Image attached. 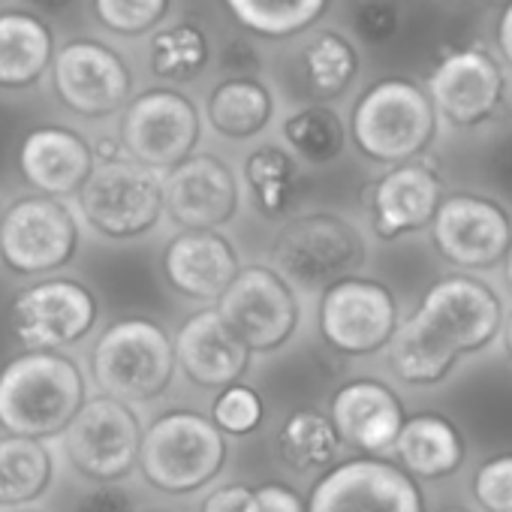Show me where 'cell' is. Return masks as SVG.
Instances as JSON below:
<instances>
[{
    "instance_id": "34",
    "label": "cell",
    "mask_w": 512,
    "mask_h": 512,
    "mask_svg": "<svg viewBox=\"0 0 512 512\" xmlns=\"http://www.w3.org/2000/svg\"><path fill=\"white\" fill-rule=\"evenodd\" d=\"M305 67L320 97H338L356 76V52L344 37L320 34L305 52Z\"/></svg>"
},
{
    "instance_id": "11",
    "label": "cell",
    "mask_w": 512,
    "mask_h": 512,
    "mask_svg": "<svg viewBox=\"0 0 512 512\" xmlns=\"http://www.w3.org/2000/svg\"><path fill=\"white\" fill-rule=\"evenodd\" d=\"M64 452L70 464L97 485H118L139 464L142 419L139 413L109 395H94L67 425Z\"/></svg>"
},
{
    "instance_id": "19",
    "label": "cell",
    "mask_w": 512,
    "mask_h": 512,
    "mask_svg": "<svg viewBox=\"0 0 512 512\" xmlns=\"http://www.w3.org/2000/svg\"><path fill=\"white\" fill-rule=\"evenodd\" d=\"M329 419L344 446H353L371 458H383L392 452L407 410L389 383L377 377H356L335 389L329 401Z\"/></svg>"
},
{
    "instance_id": "37",
    "label": "cell",
    "mask_w": 512,
    "mask_h": 512,
    "mask_svg": "<svg viewBox=\"0 0 512 512\" xmlns=\"http://www.w3.org/2000/svg\"><path fill=\"white\" fill-rule=\"evenodd\" d=\"M94 7L109 31L145 34L166 16L169 0H94Z\"/></svg>"
},
{
    "instance_id": "18",
    "label": "cell",
    "mask_w": 512,
    "mask_h": 512,
    "mask_svg": "<svg viewBox=\"0 0 512 512\" xmlns=\"http://www.w3.org/2000/svg\"><path fill=\"white\" fill-rule=\"evenodd\" d=\"M55 91L76 115L106 118L127 106L133 79L112 49L76 40L55 55Z\"/></svg>"
},
{
    "instance_id": "2",
    "label": "cell",
    "mask_w": 512,
    "mask_h": 512,
    "mask_svg": "<svg viewBox=\"0 0 512 512\" xmlns=\"http://www.w3.org/2000/svg\"><path fill=\"white\" fill-rule=\"evenodd\" d=\"M269 266L290 281L299 296L353 278L368 263L365 232L338 211H305L284 220L269 244Z\"/></svg>"
},
{
    "instance_id": "31",
    "label": "cell",
    "mask_w": 512,
    "mask_h": 512,
    "mask_svg": "<svg viewBox=\"0 0 512 512\" xmlns=\"http://www.w3.org/2000/svg\"><path fill=\"white\" fill-rule=\"evenodd\" d=\"M284 139L293 154L311 166H326L344 154L347 130L329 106H305L284 121Z\"/></svg>"
},
{
    "instance_id": "8",
    "label": "cell",
    "mask_w": 512,
    "mask_h": 512,
    "mask_svg": "<svg viewBox=\"0 0 512 512\" xmlns=\"http://www.w3.org/2000/svg\"><path fill=\"white\" fill-rule=\"evenodd\" d=\"M437 130V115L422 88L407 79L377 82L353 109V142L374 163H410Z\"/></svg>"
},
{
    "instance_id": "17",
    "label": "cell",
    "mask_w": 512,
    "mask_h": 512,
    "mask_svg": "<svg viewBox=\"0 0 512 512\" xmlns=\"http://www.w3.org/2000/svg\"><path fill=\"white\" fill-rule=\"evenodd\" d=\"M241 266V250L223 229H178L160 253L166 287L205 308L220 302Z\"/></svg>"
},
{
    "instance_id": "28",
    "label": "cell",
    "mask_w": 512,
    "mask_h": 512,
    "mask_svg": "<svg viewBox=\"0 0 512 512\" xmlns=\"http://www.w3.org/2000/svg\"><path fill=\"white\" fill-rule=\"evenodd\" d=\"M275 446H278L281 461L293 473H302V476L326 473L329 467L338 464L341 449H344L329 413L317 407H302L290 413L284 425L278 428Z\"/></svg>"
},
{
    "instance_id": "49",
    "label": "cell",
    "mask_w": 512,
    "mask_h": 512,
    "mask_svg": "<svg viewBox=\"0 0 512 512\" xmlns=\"http://www.w3.org/2000/svg\"><path fill=\"white\" fill-rule=\"evenodd\" d=\"M19 512H37V509H19Z\"/></svg>"
},
{
    "instance_id": "4",
    "label": "cell",
    "mask_w": 512,
    "mask_h": 512,
    "mask_svg": "<svg viewBox=\"0 0 512 512\" xmlns=\"http://www.w3.org/2000/svg\"><path fill=\"white\" fill-rule=\"evenodd\" d=\"M172 335L151 317H124L100 332L91 347V380L100 395L124 404H151L175 380Z\"/></svg>"
},
{
    "instance_id": "7",
    "label": "cell",
    "mask_w": 512,
    "mask_h": 512,
    "mask_svg": "<svg viewBox=\"0 0 512 512\" xmlns=\"http://www.w3.org/2000/svg\"><path fill=\"white\" fill-rule=\"evenodd\" d=\"M214 308L250 356L281 353L299 335L305 317L299 290L269 263L241 266Z\"/></svg>"
},
{
    "instance_id": "15",
    "label": "cell",
    "mask_w": 512,
    "mask_h": 512,
    "mask_svg": "<svg viewBox=\"0 0 512 512\" xmlns=\"http://www.w3.org/2000/svg\"><path fill=\"white\" fill-rule=\"evenodd\" d=\"M416 314L458 356L485 350L503 326L500 296L473 275H446L434 281Z\"/></svg>"
},
{
    "instance_id": "5",
    "label": "cell",
    "mask_w": 512,
    "mask_h": 512,
    "mask_svg": "<svg viewBox=\"0 0 512 512\" xmlns=\"http://www.w3.org/2000/svg\"><path fill=\"white\" fill-rule=\"evenodd\" d=\"M79 220L106 241H139L151 235L163 214V175L124 157L97 163L76 193Z\"/></svg>"
},
{
    "instance_id": "22",
    "label": "cell",
    "mask_w": 512,
    "mask_h": 512,
    "mask_svg": "<svg viewBox=\"0 0 512 512\" xmlns=\"http://www.w3.org/2000/svg\"><path fill=\"white\" fill-rule=\"evenodd\" d=\"M503 94V76L497 64L476 49L455 52L437 64L428 79V100L458 127L485 121Z\"/></svg>"
},
{
    "instance_id": "12",
    "label": "cell",
    "mask_w": 512,
    "mask_h": 512,
    "mask_svg": "<svg viewBox=\"0 0 512 512\" xmlns=\"http://www.w3.org/2000/svg\"><path fill=\"white\" fill-rule=\"evenodd\" d=\"M305 512H425V497L395 461L362 455L320 473Z\"/></svg>"
},
{
    "instance_id": "33",
    "label": "cell",
    "mask_w": 512,
    "mask_h": 512,
    "mask_svg": "<svg viewBox=\"0 0 512 512\" xmlns=\"http://www.w3.org/2000/svg\"><path fill=\"white\" fill-rule=\"evenodd\" d=\"M208 61L205 34L193 25H175L154 37L151 43V70L160 79L187 82L202 73Z\"/></svg>"
},
{
    "instance_id": "44",
    "label": "cell",
    "mask_w": 512,
    "mask_h": 512,
    "mask_svg": "<svg viewBox=\"0 0 512 512\" xmlns=\"http://www.w3.org/2000/svg\"><path fill=\"white\" fill-rule=\"evenodd\" d=\"M497 43H500V52H503V58L512 64V4L503 10V16H500V25H497Z\"/></svg>"
},
{
    "instance_id": "1",
    "label": "cell",
    "mask_w": 512,
    "mask_h": 512,
    "mask_svg": "<svg viewBox=\"0 0 512 512\" xmlns=\"http://www.w3.org/2000/svg\"><path fill=\"white\" fill-rule=\"evenodd\" d=\"M88 401L79 362L55 350H25L0 368V431L13 437H61Z\"/></svg>"
},
{
    "instance_id": "46",
    "label": "cell",
    "mask_w": 512,
    "mask_h": 512,
    "mask_svg": "<svg viewBox=\"0 0 512 512\" xmlns=\"http://www.w3.org/2000/svg\"><path fill=\"white\" fill-rule=\"evenodd\" d=\"M503 278H506V284L512 287V244H509V250H506V256H503Z\"/></svg>"
},
{
    "instance_id": "47",
    "label": "cell",
    "mask_w": 512,
    "mask_h": 512,
    "mask_svg": "<svg viewBox=\"0 0 512 512\" xmlns=\"http://www.w3.org/2000/svg\"><path fill=\"white\" fill-rule=\"evenodd\" d=\"M437 512H470V509H464V506H443V509H437Z\"/></svg>"
},
{
    "instance_id": "36",
    "label": "cell",
    "mask_w": 512,
    "mask_h": 512,
    "mask_svg": "<svg viewBox=\"0 0 512 512\" xmlns=\"http://www.w3.org/2000/svg\"><path fill=\"white\" fill-rule=\"evenodd\" d=\"M470 491L482 512H512V452L485 458L473 473Z\"/></svg>"
},
{
    "instance_id": "10",
    "label": "cell",
    "mask_w": 512,
    "mask_h": 512,
    "mask_svg": "<svg viewBox=\"0 0 512 512\" xmlns=\"http://www.w3.org/2000/svg\"><path fill=\"white\" fill-rule=\"evenodd\" d=\"M100 323V299L79 278H40L22 287L10 305V329L25 350L64 353Z\"/></svg>"
},
{
    "instance_id": "48",
    "label": "cell",
    "mask_w": 512,
    "mask_h": 512,
    "mask_svg": "<svg viewBox=\"0 0 512 512\" xmlns=\"http://www.w3.org/2000/svg\"><path fill=\"white\" fill-rule=\"evenodd\" d=\"M0 220H4V205H0Z\"/></svg>"
},
{
    "instance_id": "38",
    "label": "cell",
    "mask_w": 512,
    "mask_h": 512,
    "mask_svg": "<svg viewBox=\"0 0 512 512\" xmlns=\"http://www.w3.org/2000/svg\"><path fill=\"white\" fill-rule=\"evenodd\" d=\"M244 512H305V497L287 482H263L250 488Z\"/></svg>"
},
{
    "instance_id": "30",
    "label": "cell",
    "mask_w": 512,
    "mask_h": 512,
    "mask_svg": "<svg viewBox=\"0 0 512 512\" xmlns=\"http://www.w3.org/2000/svg\"><path fill=\"white\" fill-rule=\"evenodd\" d=\"M244 184L266 217H281L296 193V160L278 145H260L244 157Z\"/></svg>"
},
{
    "instance_id": "35",
    "label": "cell",
    "mask_w": 512,
    "mask_h": 512,
    "mask_svg": "<svg viewBox=\"0 0 512 512\" xmlns=\"http://www.w3.org/2000/svg\"><path fill=\"white\" fill-rule=\"evenodd\" d=\"M223 437H247L266 422V401L247 383H235L217 392L208 416Z\"/></svg>"
},
{
    "instance_id": "43",
    "label": "cell",
    "mask_w": 512,
    "mask_h": 512,
    "mask_svg": "<svg viewBox=\"0 0 512 512\" xmlns=\"http://www.w3.org/2000/svg\"><path fill=\"white\" fill-rule=\"evenodd\" d=\"M28 4L37 10V13H43V16H52V19H61V16H67L79 0H28Z\"/></svg>"
},
{
    "instance_id": "45",
    "label": "cell",
    "mask_w": 512,
    "mask_h": 512,
    "mask_svg": "<svg viewBox=\"0 0 512 512\" xmlns=\"http://www.w3.org/2000/svg\"><path fill=\"white\" fill-rule=\"evenodd\" d=\"M500 341H503V350L506 356L512 359V311L503 314V326H500Z\"/></svg>"
},
{
    "instance_id": "20",
    "label": "cell",
    "mask_w": 512,
    "mask_h": 512,
    "mask_svg": "<svg viewBox=\"0 0 512 512\" xmlns=\"http://www.w3.org/2000/svg\"><path fill=\"white\" fill-rule=\"evenodd\" d=\"M175 365L199 389H226L247 377L250 350L235 338V332L220 320L217 308L193 311L172 338Z\"/></svg>"
},
{
    "instance_id": "9",
    "label": "cell",
    "mask_w": 512,
    "mask_h": 512,
    "mask_svg": "<svg viewBox=\"0 0 512 512\" xmlns=\"http://www.w3.org/2000/svg\"><path fill=\"white\" fill-rule=\"evenodd\" d=\"M317 326L335 353L365 359L389 347L401 326V308L383 281L353 275L320 293Z\"/></svg>"
},
{
    "instance_id": "26",
    "label": "cell",
    "mask_w": 512,
    "mask_h": 512,
    "mask_svg": "<svg viewBox=\"0 0 512 512\" xmlns=\"http://www.w3.org/2000/svg\"><path fill=\"white\" fill-rule=\"evenodd\" d=\"M389 368L392 374L407 383V386H419V389H428V386H437L443 383L455 365H458V353L449 350L425 323L422 317L413 311L407 320H401L398 332L392 335L389 347Z\"/></svg>"
},
{
    "instance_id": "39",
    "label": "cell",
    "mask_w": 512,
    "mask_h": 512,
    "mask_svg": "<svg viewBox=\"0 0 512 512\" xmlns=\"http://www.w3.org/2000/svg\"><path fill=\"white\" fill-rule=\"evenodd\" d=\"M73 512H139V506L124 485H97L76 500Z\"/></svg>"
},
{
    "instance_id": "41",
    "label": "cell",
    "mask_w": 512,
    "mask_h": 512,
    "mask_svg": "<svg viewBox=\"0 0 512 512\" xmlns=\"http://www.w3.org/2000/svg\"><path fill=\"white\" fill-rule=\"evenodd\" d=\"M247 497H250V485H241V482L220 485L202 500L199 512H244Z\"/></svg>"
},
{
    "instance_id": "14",
    "label": "cell",
    "mask_w": 512,
    "mask_h": 512,
    "mask_svg": "<svg viewBox=\"0 0 512 512\" xmlns=\"http://www.w3.org/2000/svg\"><path fill=\"white\" fill-rule=\"evenodd\" d=\"M202 121L196 106L178 91H148L127 103L121 121V142L130 160L169 172L196 154Z\"/></svg>"
},
{
    "instance_id": "27",
    "label": "cell",
    "mask_w": 512,
    "mask_h": 512,
    "mask_svg": "<svg viewBox=\"0 0 512 512\" xmlns=\"http://www.w3.org/2000/svg\"><path fill=\"white\" fill-rule=\"evenodd\" d=\"M205 112H208V124L214 127V133L232 142H244V139L260 136L272 124L275 100L263 82L238 76V79L220 82L211 91Z\"/></svg>"
},
{
    "instance_id": "24",
    "label": "cell",
    "mask_w": 512,
    "mask_h": 512,
    "mask_svg": "<svg viewBox=\"0 0 512 512\" xmlns=\"http://www.w3.org/2000/svg\"><path fill=\"white\" fill-rule=\"evenodd\" d=\"M392 452L398 455V467L407 476H413L416 482H437L461 470L467 458V443L452 419L434 410H422L404 419Z\"/></svg>"
},
{
    "instance_id": "6",
    "label": "cell",
    "mask_w": 512,
    "mask_h": 512,
    "mask_svg": "<svg viewBox=\"0 0 512 512\" xmlns=\"http://www.w3.org/2000/svg\"><path fill=\"white\" fill-rule=\"evenodd\" d=\"M82 250V220L52 196H22L0 220V263L19 278H52Z\"/></svg>"
},
{
    "instance_id": "42",
    "label": "cell",
    "mask_w": 512,
    "mask_h": 512,
    "mask_svg": "<svg viewBox=\"0 0 512 512\" xmlns=\"http://www.w3.org/2000/svg\"><path fill=\"white\" fill-rule=\"evenodd\" d=\"M494 181L506 199H512V142L503 145L494 157Z\"/></svg>"
},
{
    "instance_id": "32",
    "label": "cell",
    "mask_w": 512,
    "mask_h": 512,
    "mask_svg": "<svg viewBox=\"0 0 512 512\" xmlns=\"http://www.w3.org/2000/svg\"><path fill=\"white\" fill-rule=\"evenodd\" d=\"M229 13L253 34L290 37L305 31L326 7V0H226Z\"/></svg>"
},
{
    "instance_id": "21",
    "label": "cell",
    "mask_w": 512,
    "mask_h": 512,
    "mask_svg": "<svg viewBox=\"0 0 512 512\" xmlns=\"http://www.w3.org/2000/svg\"><path fill=\"white\" fill-rule=\"evenodd\" d=\"M443 202V184L425 163H398L368 193L371 229L380 241H398L431 226Z\"/></svg>"
},
{
    "instance_id": "13",
    "label": "cell",
    "mask_w": 512,
    "mask_h": 512,
    "mask_svg": "<svg viewBox=\"0 0 512 512\" xmlns=\"http://www.w3.org/2000/svg\"><path fill=\"white\" fill-rule=\"evenodd\" d=\"M431 244L443 260L455 269H491L503 263L512 244V217L509 211L479 193H452L443 196L431 220Z\"/></svg>"
},
{
    "instance_id": "23",
    "label": "cell",
    "mask_w": 512,
    "mask_h": 512,
    "mask_svg": "<svg viewBox=\"0 0 512 512\" xmlns=\"http://www.w3.org/2000/svg\"><path fill=\"white\" fill-rule=\"evenodd\" d=\"M97 160L88 139L70 127H37L22 139L19 169L22 178L40 193L52 199H67L82 190Z\"/></svg>"
},
{
    "instance_id": "3",
    "label": "cell",
    "mask_w": 512,
    "mask_h": 512,
    "mask_svg": "<svg viewBox=\"0 0 512 512\" xmlns=\"http://www.w3.org/2000/svg\"><path fill=\"white\" fill-rule=\"evenodd\" d=\"M229 443L217 425L187 407L166 410L142 428L139 473L169 497H187L208 488L226 467Z\"/></svg>"
},
{
    "instance_id": "25",
    "label": "cell",
    "mask_w": 512,
    "mask_h": 512,
    "mask_svg": "<svg viewBox=\"0 0 512 512\" xmlns=\"http://www.w3.org/2000/svg\"><path fill=\"white\" fill-rule=\"evenodd\" d=\"M58 476V458L49 440L0 437V506H31L49 494Z\"/></svg>"
},
{
    "instance_id": "40",
    "label": "cell",
    "mask_w": 512,
    "mask_h": 512,
    "mask_svg": "<svg viewBox=\"0 0 512 512\" xmlns=\"http://www.w3.org/2000/svg\"><path fill=\"white\" fill-rule=\"evenodd\" d=\"M359 34L368 37L371 43H383L392 31H395V10L389 4H383V0H371V4H365L359 10Z\"/></svg>"
},
{
    "instance_id": "29",
    "label": "cell",
    "mask_w": 512,
    "mask_h": 512,
    "mask_svg": "<svg viewBox=\"0 0 512 512\" xmlns=\"http://www.w3.org/2000/svg\"><path fill=\"white\" fill-rule=\"evenodd\" d=\"M49 64V28L28 13H0V88H28Z\"/></svg>"
},
{
    "instance_id": "16",
    "label": "cell",
    "mask_w": 512,
    "mask_h": 512,
    "mask_svg": "<svg viewBox=\"0 0 512 512\" xmlns=\"http://www.w3.org/2000/svg\"><path fill=\"white\" fill-rule=\"evenodd\" d=\"M241 211V181L214 154H190L163 175V214L178 229H226Z\"/></svg>"
}]
</instances>
